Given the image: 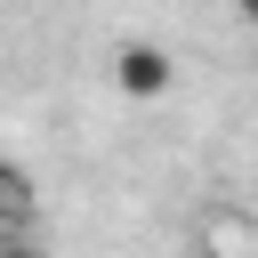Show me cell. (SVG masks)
Instances as JSON below:
<instances>
[{"label":"cell","instance_id":"6da1fadb","mask_svg":"<svg viewBox=\"0 0 258 258\" xmlns=\"http://www.w3.org/2000/svg\"><path fill=\"white\" fill-rule=\"evenodd\" d=\"M113 81H121V97H161V89H169V48L129 40V48L113 56Z\"/></svg>","mask_w":258,"mask_h":258},{"label":"cell","instance_id":"7a4b0ae2","mask_svg":"<svg viewBox=\"0 0 258 258\" xmlns=\"http://www.w3.org/2000/svg\"><path fill=\"white\" fill-rule=\"evenodd\" d=\"M24 194V177H16V161H0V202H16Z\"/></svg>","mask_w":258,"mask_h":258},{"label":"cell","instance_id":"3957f363","mask_svg":"<svg viewBox=\"0 0 258 258\" xmlns=\"http://www.w3.org/2000/svg\"><path fill=\"white\" fill-rule=\"evenodd\" d=\"M0 258H40V250L32 242H0Z\"/></svg>","mask_w":258,"mask_h":258},{"label":"cell","instance_id":"277c9868","mask_svg":"<svg viewBox=\"0 0 258 258\" xmlns=\"http://www.w3.org/2000/svg\"><path fill=\"white\" fill-rule=\"evenodd\" d=\"M234 8H242V16H250V24H258V0H234Z\"/></svg>","mask_w":258,"mask_h":258}]
</instances>
